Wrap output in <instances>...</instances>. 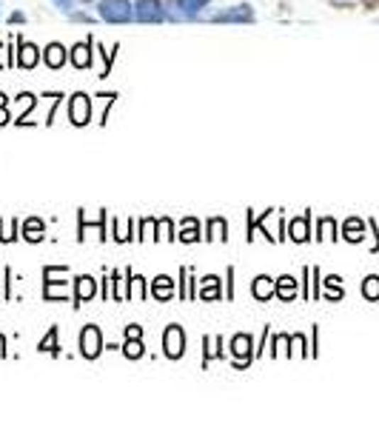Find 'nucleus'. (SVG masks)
Segmentation results:
<instances>
[{
	"label": "nucleus",
	"instance_id": "nucleus-10",
	"mask_svg": "<svg viewBox=\"0 0 379 428\" xmlns=\"http://www.w3.org/2000/svg\"><path fill=\"white\" fill-rule=\"evenodd\" d=\"M43 58H46V63H49L52 69H60V66L66 63V49H63L60 43H52V46L46 49V55H43Z\"/></svg>",
	"mask_w": 379,
	"mask_h": 428
},
{
	"label": "nucleus",
	"instance_id": "nucleus-26",
	"mask_svg": "<svg viewBox=\"0 0 379 428\" xmlns=\"http://www.w3.org/2000/svg\"><path fill=\"white\" fill-rule=\"evenodd\" d=\"M55 4H57V9H60V12H72L75 0H55Z\"/></svg>",
	"mask_w": 379,
	"mask_h": 428
},
{
	"label": "nucleus",
	"instance_id": "nucleus-11",
	"mask_svg": "<svg viewBox=\"0 0 379 428\" xmlns=\"http://www.w3.org/2000/svg\"><path fill=\"white\" fill-rule=\"evenodd\" d=\"M274 291H277V286L271 283V277H265V274H263V277H257V280H254V297H257V300H268Z\"/></svg>",
	"mask_w": 379,
	"mask_h": 428
},
{
	"label": "nucleus",
	"instance_id": "nucleus-8",
	"mask_svg": "<svg viewBox=\"0 0 379 428\" xmlns=\"http://www.w3.org/2000/svg\"><path fill=\"white\" fill-rule=\"evenodd\" d=\"M94 297V280L89 277V274H83V277H77V306L80 303H86V300H92Z\"/></svg>",
	"mask_w": 379,
	"mask_h": 428
},
{
	"label": "nucleus",
	"instance_id": "nucleus-22",
	"mask_svg": "<svg viewBox=\"0 0 379 428\" xmlns=\"http://www.w3.org/2000/svg\"><path fill=\"white\" fill-rule=\"evenodd\" d=\"M177 4H180V9H182L185 15H194L200 6H206V4H209V0H177Z\"/></svg>",
	"mask_w": 379,
	"mask_h": 428
},
{
	"label": "nucleus",
	"instance_id": "nucleus-28",
	"mask_svg": "<svg viewBox=\"0 0 379 428\" xmlns=\"http://www.w3.org/2000/svg\"><path fill=\"white\" fill-rule=\"evenodd\" d=\"M9 21H12V23H23V21H26V18H23V15H21V12H15V15H12V18H9Z\"/></svg>",
	"mask_w": 379,
	"mask_h": 428
},
{
	"label": "nucleus",
	"instance_id": "nucleus-9",
	"mask_svg": "<svg viewBox=\"0 0 379 428\" xmlns=\"http://www.w3.org/2000/svg\"><path fill=\"white\" fill-rule=\"evenodd\" d=\"M231 354L234 357H240V360H251V337H246V334H237L234 340H231Z\"/></svg>",
	"mask_w": 379,
	"mask_h": 428
},
{
	"label": "nucleus",
	"instance_id": "nucleus-25",
	"mask_svg": "<svg viewBox=\"0 0 379 428\" xmlns=\"http://www.w3.org/2000/svg\"><path fill=\"white\" fill-rule=\"evenodd\" d=\"M131 294L143 297V277H134V280H131Z\"/></svg>",
	"mask_w": 379,
	"mask_h": 428
},
{
	"label": "nucleus",
	"instance_id": "nucleus-24",
	"mask_svg": "<svg viewBox=\"0 0 379 428\" xmlns=\"http://www.w3.org/2000/svg\"><path fill=\"white\" fill-rule=\"evenodd\" d=\"M345 237L356 243V240L362 237V223H359V220H348V223H345Z\"/></svg>",
	"mask_w": 379,
	"mask_h": 428
},
{
	"label": "nucleus",
	"instance_id": "nucleus-21",
	"mask_svg": "<svg viewBox=\"0 0 379 428\" xmlns=\"http://www.w3.org/2000/svg\"><path fill=\"white\" fill-rule=\"evenodd\" d=\"M200 297H209V300H217V297H220V291H217V277H206Z\"/></svg>",
	"mask_w": 379,
	"mask_h": 428
},
{
	"label": "nucleus",
	"instance_id": "nucleus-18",
	"mask_svg": "<svg viewBox=\"0 0 379 428\" xmlns=\"http://www.w3.org/2000/svg\"><path fill=\"white\" fill-rule=\"evenodd\" d=\"M123 351H126V357H131V360L143 357V343H140V337H128V343L123 346Z\"/></svg>",
	"mask_w": 379,
	"mask_h": 428
},
{
	"label": "nucleus",
	"instance_id": "nucleus-15",
	"mask_svg": "<svg viewBox=\"0 0 379 428\" xmlns=\"http://www.w3.org/2000/svg\"><path fill=\"white\" fill-rule=\"evenodd\" d=\"M291 240H297V243L308 240V214H305V218H300V220H294V223H291Z\"/></svg>",
	"mask_w": 379,
	"mask_h": 428
},
{
	"label": "nucleus",
	"instance_id": "nucleus-19",
	"mask_svg": "<svg viewBox=\"0 0 379 428\" xmlns=\"http://www.w3.org/2000/svg\"><path fill=\"white\" fill-rule=\"evenodd\" d=\"M226 229H229V226H226V220L214 218V220L209 223V232H212V235H209V240H223V237H226V235H223Z\"/></svg>",
	"mask_w": 379,
	"mask_h": 428
},
{
	"label": "nucleus",
	"instance_id": "nucleus-27",
	"mask_svg": "<svg viewBox=\"0 0 379 428\" xmlns=\"http://www.w3.org/2000/svg\"><path fill=\"white\" fill-rule=\"evenodd\" d=\"M126 334H128V337H140V334H143V328H140V326H128V328H126Z\"/></svg>",
	"mask_w": 379,
	"mask_h": 428
},
{
	"label": "nucleus",
	"instance_id": "nucleus-2",
	"mask_svg": "<svg viewBox=\"0 0 379 428\" xmlns=\"http://www.w3.org/2000/svg\"><path fill=\"white\" fill-rule=\"evenodd\" d=\"M80 351L83 357L94 360L100 351H103V337H100V328L97 326H86L83 334H80Z\"/></svg>",
	"mask_w": 379,
	"mask_h": 428
},
{
	"label": "nucleus",
	"instance_id": "nucleus-20",
	"mask_svg": "<svg viewBox=\"0 0 379 428\" xmlns=\"http://www.w3.org/2000/svg\"><path fill=\"white\" fill-rule=\"evenodd\" d=\"M362 294L368 300H379V277H368L365 286H362Z\"/></svg>",
	"mask_w": 379,
	"mask_h": 428
},
{
	"label": "nucleus",
	"instance_id": "nucleus-17",
	"mask_svg": "<svg viewBox=\"0 0 379 428\" xmlns=\"http://www.w3.org/2000/svg\"><path fill=\"white\" fill-rule=\"evenodd\" d=\"M40 351H49V354H57V328H49L46 340H40Z\"/></svg>",
	"mask_w": 379,
	"mask_h": 428
},
{
	"label": "nucleus",
	"instance_id": "nucleus-4",
	"mask_svg": "<svg viewBox=\"0 0 379 428\" xmlns=\"http://www.w3.org/2000/svg\"><path fill=\"white\" fill-rule=\"evenodd\" d=\"M134 18H137L140 23H160L165 15H163L160 0H140L137 9H134Z\"/></svg>",
	"mask_w": 379,
	"mask_h": 428
},
{
	"label": "nucleus",
	"instance_id": "nucleus-14",
	"mask_svg": "<svg viewBox=\"0 0 379 428\" xmlns=\"http://www.w3.org/2000/svg\"><path fill=\"white\" fill-rule=\"evenodd\" d=\"M151 291H154L157 300H168L171 291H174V289H171V277H157L154 286H151Z\"/></svg>",
	"mask_w": 379,
	"mask_h": 428
},
{
	"label": "nucleus",
	"instance_id": "nucleus-7",
	"mask_svg": "<svg viewBox=\"0 0 379 428\" xmlns=\"http://www.w3.org/2000/svg\"><path fill=\"white\" fill-rule=\"evenodd\" d=\"M38 46H32V43H21V55H18V66H23V69H35L38 66Z\"/></svg>",
	"mask_w": 379,
	"mask_h": 428
},
{
	"label": "nucleus",
	"instance_id": "nucleus-23",
	"mask_svg": "<svg viewBox=\"0 0 379 428\" xmlns=\"http://www.w3.org/2000/svg\"><path fill=\"white\" fill-rule=\"evenodd\" d=\"M185 243H194L200 235H197V220H185V229H182V235H180Z\"/></svg>",
	"mask_w": 379,
	"mask_h": 428
},
{
	"label": "nucleus",
	"instance_id": "nucleus-1",
	"mask_svg": "<svg viewBox=\"0 0 379 428\" xmlns=\"http://www.w3.org/2000/svg\"><path fill=\"white\" fill-rule=\"evenodd\" d=\"M100 18L106 23H128L134 18V9L128 0H103L100 4Z\"/></svg>",
	"mask_w": 379,
	"mask_h": 428
},
{
	"label": "nucleus",
	"instance_id": "nucleus-5",
	"mask_svg": "<svg viewBox=\"0 0 379 428\" xmlns=\"http://www.w3.org/2000/svg\"><path fill=\"white\" fill-rule=\"evenodd\" d=\"M212 21H214V23H251V21H254V9L243 4V6H234V9L217 12Z\"/></svg>",
	"mask_w": 379,
	"mask_h": 428
},
{
	"label": "nucleus",
	"instance_id": "nucleus-16",
	"mask_svg": "<svg viewBox=\"0 0 379 428\" xmlns=\"http://www.w3.org/2000/svg\"><path fill=\"white\" fill-rule=\"evenodd\" d=\"M40 237H43V223H40L38 218L26 220V240H29V243H38Z\"/></svg>",
	"mask_w": 379,
	"mask_h": 428
},
{
	"label": "nucleus",
	"instance_id": "nucleus-12",
	"mask_svg": "<svg viewBox=\"0 0 379 428\" xmlns=\"http://www.w3.org/2000/svg\"><path fill=\"white\" fill-rule=\"evenodd\" d=\"M72 63H75L77 69H86V66L92 63V52H89L86 43H77V46L72 49Z\"/></svg>",
	"mask_w": 379,
	"mask_h": 428
},
{
	"label": "nucleus",
	"instance_id": "nucleus-3",
	"mask_svg": "<svg viewBox=\"0 0 379 428\" xmlns=\"http://www.w3.org/2000/svg\"><path fill=\"white\" fill-rule=\"evenodd\" d=\"M163 348H165V354H168L171 360L182 357V351H185V334H182V328H180V326H168V328H165Z\"/></svg>",
	"mask_w": 379,
	"mask_h": 428
},
{
	"label": "nucleus",
	"instance_id": "nucleus-13",
	"mask_svg": "<svg viewBox=\"0 0 379 428\" xmlns=\"http://www.w3.org/2000/svg\"><path fill=\"white\" fill-rule=\"evenodd\" d=\"M277 294H280L282 300H291V297L297 294V280H294V277H280V280H277Z\"/></svg>",
	"mask_w": 379,
	"mask_h": 428
},
{
	"label": "nucleus",
	"instance_id": "nucleus-6",
	"mask_svg": "<svg viewBox=\"0 0 379 428\" xmlns=\"http://www.w3.org/2000/svg\"><path fill=\"white\" fill-rule=\"evenodd\" d=\"M69 112H72V123H75V126H83V123H89V117H92V100H89L86 95H75Z\"/></svg>",
	"mask_w": 379,
	"mask_h": 428
}]
</instances>
